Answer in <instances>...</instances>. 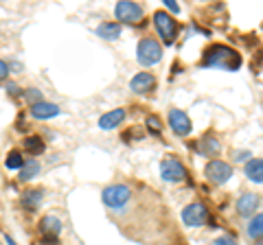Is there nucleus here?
<instances>
[{"label":"nucleus","instance_id":"27","mask_svg":"<svg viewBox=\"0 0 263 245\" xmlns=\"http://www.w3.org/2000/svg\"><path fill=\"white\" fill-rule=\"evenodd\" d=\"M7 75H9V66H7V64H5L3 59H0V81H3Z\"/></svg>","mask_w":263,"mask_h":245},{"label":"nucleus","instance_id":"20","mask_svg":"<svg viewBox=\"0 0 263 245\" xmlns=\"http://www.w3.org/2000/svg\"><path fill=\"white\" fill-rule=\"evenodd\" d=\"M24 162H27V160L22 158L20 151H9V153H7V160H5V167L9 171H22Z\"/></svg>","mask_w":263,"mask_h":245},{"label":"nucleus","instance_id":"11","mask_svg":"<svg viewBox=\"0 0 263 245\" xmlns=\"http://www.w3.org/2000/svg\"><path fill=\"white\" fill-rule=\"evenodd\" d=\"M156 86V79L152 72H138V75L129 81V88H132V92H136V94H145V92H149V90Z\"/></svg>","mask_w":263,"mask_h":245},{"label":"nucleus","instance_id":"25","mask_svg":"<svg viewBox=\"0 0 263 245\" xmlns=\"http://www.w3.org/2000/svg\"><path fill=\"white\" fill-rule=\"evenodd\" d=\"M24 99H31V101L40 103V92L37 90H29V92H24Z\"/></svg>","mask_w":263,"mask_h":245},{"label":"nucleus","instance_id":"24","mask_svg":"<svg viewBox=\"0 0 263 245\" xmlns=\"http://www.w3.org/2000/svg\"><path fill=\"white\" fill-rule=\"evenodd\" d=\"M215 245H237V241L230 239V236H219V239L215 241Z\"/></svg>","mask_w":263,"mask_h":245},{"label":"nucleus","instance_id":"21","mask_svg":"<svg viewBox=\"0 0 263 245\" xmlns=\"http://www.w3.org/2000/svg\"><path fill=\"white\" fill-rule=\"evenodd\" d=\"M24 149L29 153H33V156H40V153H44V140L37 136H31L24 140Z\"/></svg>","mask_w":263,"mask_h":245},{"label":"nucleus","instance_id":"14","mask_svg":"<svg viewBox=\"0 0 263 245\" xmlns=\"http://www.w3.org/2000/svg\"><path fill=\"white\" fill-rule=\"evenodd\" d=\"M246 177L254 184H263V160L261 158H250L246 165Z\"/></svg>","mask_w":263,"mask_h":245},{"label":"nucleus","instance_id":"15","mask_svg":"<svg viewBox=\"0 0 263 245\" xmlns=\"http://www.w3.org/2000/svg\"><path fill=\"white\" fill-rule=\"evenodd\" d=\"M123 118H125V110H112L105 112L101 118H99V127L101 129H114L117 125H121Z\"/></svg>","mask_w":263,"mask_h":245},{"label":"nucleus","instance_id":"29","mask_svg":"<svg viewBox=\"0 0 263 245\" xmlns=\"http://www.w3.org/2000/svg\"><path fill=\"white\" fill-rule=\"evenodd\" d=\"M5 241H7V245H15V241L11 239V236H9V234H7V236H5Z\"/></svg>","mask_w":263,"mask_h":245},{"label":"nucleus","instance_id":"9","mask_svg":"<svg viewBox=\"0 0 263 245\" xmlns=\"http://www.w3.org/2000/svg\"><path fill=\"white\" fill-rule=\"evenodd\" d=\"M169 127L174 129L178 136H186L191 134V120L182 110H171L169 112Z\"/></svg>","mask_w":263,"mask_h":245},{"label":"nucleus","instance_id":"19","mask_svg":"<svg viewBox=\"0 0 263 245\" xmlns=\"http://www.w3.org/2000/svg\"><path fill=\"white\" fill-rule=\"evenodd\" d=\"M37 173H40V162L27 160V162H24V167H22V171H20V179H22V182H29V179L37 177Z\"/></svg>","mask_w":263,"mask_h":245},{"label":"nucleus","instance_id":"5","mask_svg":"<svg viewBox=\"0 0 263 245\" xmlns=\"http://www.w3.org/2000/svg\"><path fill=\"white\" fill-rule=\"evenodd\" d=\"M114 13H117V18L121 22H127V24H134L138 20H143V7L138 3H129V0H121L114 7Z\"/></svg>","mask_w":263,"mask_h":245},{"label":"nucleus","instance_id":"18","mask_svg":"<svg viewBox=\"0 0 263 245\" xmlns=\"http://www.w3.org/2000/svg\"><path fill=\"white\" fill-rule=\"evenodd\" d=\"M42 197H44V191H27L22 195V206L35 210L40 206V201H42Z\"/></svg>","mask_w":263,"mask_h":245},{"label":"nucleus","instance_id":"3","mask_svg":"<svg viewBox=\"0 0 263 245\" xmlns=\"http://www.w3.org/2000/svg\"><path fill=\"white\" fill-rule=\"evenodd\" d=\"M101 199L108 208L112 210H123L127 206V201L132 199V191L125 184H112L101 193Z\"/></svg>","mask_w":263,"mask_h":245},{"label":"nucleus","instance_id":"16","mask_svg":"<svg viewBox=\"0 0 263 245\" xmlns=\"http://www.w3.org/2000/svg\"><path fill=\"white\" fill-rule=\"evenodd\" d=\"M97 35L103 39H117L121 35V24L119 22H103L97 27Z\"/></svg>","mask_w":263,"mask_h":245},{"label":"nucleus","instance_id":"7","mask_svg":"<svg viewBox=\"0 0 263 245\" xmlns=\"http://www.w3.org/2000/svg\"><path fill=\"white\" fill-rule=\"evenodd\" d=\"M160 177L164 182H182L186 177V171L182 167V162L176 158H164L160 162Z\"/></svg>","mask_w":263,"mask_h":245},{"label":"nucleus","instance_id":"2","mask_svg":"<svg viewBox=\"0 0 263 245\" xmlns=\"http://www.w3.org/2000/svg\"><path fill=\"white\" fill-rule=\"evenodd\" d=\"M136 59L145 68L156 66V64L162 59V48H160V44L156 42V39H152V37L141 39V42H138V48H136Z\"/></svg>","mask_w":263,"mask_h":245},{"label":"nucleus","instance_id":"26","mask_svg":"<svg viewBox=\"0 0 263 245\" xmlns=\"http://www.w3.org/2000/svg\"><path fill=\"white\" fill-rule=\"evenodd\" d=\"M164 7H167L169 11H174V13H178V11H180V7H178L176 0H164Z\"/></svg>","mask_w":263,"mask_h":245},{"label":"nucleus","instance_id":"6","mask_svg":"<svg viewBox=\"0 0 263 245\" xmlns=\"http://www.w3.org/2000/svg\"><path fill=\"white\" fill-rule=\"evenodd\" d=\"M182 221L186 226H191V228H197V226H204L209 221V210L204 203L200 201H193V203H189V206L182 210Z\"/></svg>","mask_w":263,"mask_h":245},{"label":"nucleus","instance_id":"22","mask_svg":"<svg viewBox=\"0 0 263 245\" xmlns=\"http://www.w3.org/2000/svg\"><path fill=\"white\" fill-rule=\"evenodd\" d=\"M200 149H202V153H209V156H211V153H217L219 151V142L213 140V138H206V140L202 142Z\"/></svg>","mask_w":263,"mask_h":245},{"label":"nucleus","instance_id":"23","mask_svg":"<svg viewBox=\"0 0 263 245\" xmlns=\"http://www.w3.org/2000/svg\"><path fill=\"white\" fill-rule=\"evenodd\" d=\"M147 127H152V132L158 134L160 132V120L156 118V116H149V118H147Z\"/></svg>","mask_w":263,"mask_h":245},{"label":"nucleus","instance_id":"12","mask_svg":"<svg viewBox=\"0 0 263 245\" xmlns=\"http://www.w3.org/2000/svg\"><path fill=\"white\" fill-rule=\"evenodd\" d=\"M259 206V197L254 193H243L239 199H237V212L241 217H252L254 210Z\"/></svg>","mask_w":263,"mask_h":245},{"label":"nucleus","instance_id":"10","mask_svg":"<svg viewBox=\"0 0 263 245\" xmlns=\"http://www.w3.org/2000/svg\"><path fill=\"white\" fill-rule=\"evenodd\" d=\"M31 116L37 118V120H48V118L60 116V108H57L55 103L40 101V103H33L31 105Z\"/></svg>","mask_w":263,"mask_h":245},{"label":"nucleus","instance_id":"28","mask_svg":"<svg viewBox=\"0 0 263 245\" xmlns=\"http://www.w3.org/2000/svg\"><path fill=\"white\" fill-rule=\"evenodd\" d=\"M235 158H250L248 151H235Z\"/></svg>","mask_w":263,"mask_h":245},{"label":"nucleus","instance_id":"17","mask_svg":"<svg viewBox=\"0 0 263 245\" xmlns=\"http://www.w3.org/2000/svg\"><path fill=\"white\" fill-rule=\"evenodd\" d=\"M248 236L254 241H261L263 239V212L261 215H254L248 223Z\"/></svg>","mask_w":263,"mask_h":245},{"label":"nucleus","instance_id":"13","mask_svg":"<svg viewBox=\"0 0 263 245\" xmlns=\"http://www.w3.org/2000/svg\"><path fill=\"white\" fill-rule=\"evenodd\" d=\"M40 230H42L44 239H57V234L62 232V221L53 215H46L42 221H40Z\"/></svg>","mask_w":263,"mask_h":245},{"label":"nucleus","instance_id":"4","mask_svg":"<svg viewBox=\"0 0 263 245\" xmlns=\"http://www.w3.org/2000/svg\"><path fill=\"white\" fill-rule=\"evenodd\" d=\"M154 24H156V29H158V35L162 37V42L164 44H174V39L178 35V24L176 20L171 18V15L167 11H156L154 13Z\"/></svg>","mask_w":263,"mask_h":245},{"label":"nucleus","instance_id":"30","mask_svg":"<svg viewBox=\"0 0 263 245\" xmlns=\"http://www.w3.org/2000/svg\"><path fill=\"white\" fill-rule=\"evenodd\" d=\"M254 245H263V239H261V241H257V243H254Z\"/></svg>","mask_w":263,"mask_h":245},{"label":"nucleus","instance_id":"8","mask_svg":"<svg viewBox=\"0 0 263 245\" xmlns=\"http://www.w3.org/2000/svg\"><path fill=\"white\" fill-rule=\"evenodd\" d=\"M206 177L213 184H226L233 177V167L224 160H211L206 165Z\"/></svg>","mask_w":263,"mask_h":245},{"label":"nucleus","instance_id":"1","mask_svg":"<svg viewBox=\"0 0 263 245\" xmlns=\"http://www.w3.org/2000/svg\"><path fill=\"white\" fill-rule=\"evenodd\" d=\"M204 66H211V68H221V70H237L241 66V57L237 55V51H233L230 46L224 44H215L211 46L206 53H204V59H202Z\"/></svg>","mask_w":263,"mask_h":245}]
</instances>
